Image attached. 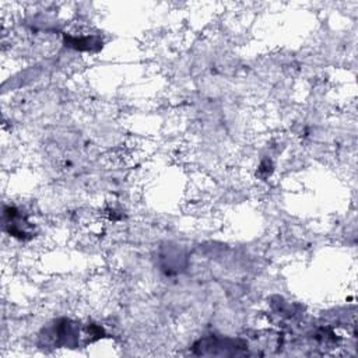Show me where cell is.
Listing matches in <instances>:
<instances>
[{
	"mask_svg": "<svg viewBox=\"0 0 358 358\" xmlns=\"http://www.w3.org/2000/svg\"><path fill=\"white\" fill-rule=\"evenodd\" d=\"M3 221H4V228L8 231L10 235L20 239H27V235H31L28 231L31 224L17 208L4 207Z\"/></svg>",
	"mask_w": 358,
	"mask_h": 358,
	"instance_id": "cell-1",
	"label": "cell"
}]
</instances>
